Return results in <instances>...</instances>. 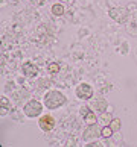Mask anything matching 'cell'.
<instances>
[{
  "instance_id": "1",
  "label": "cell",
  "mask_w": 137,
  "mask_h": 147,
  "mask_svg": "<svg viewBox=\"0 0 137 147\" xmlns=\"http://www.w3.org/2000/svg\"><path fill=\"white\" fill-rule=\"evenodd\" d=\"M65 102H67L65 96L58 90L47 91L44 94V99H43V103H44V106L47 109H58V108H61L63 105H65Z\"/></svg>"
},
{
  "instance_id": "2",
  "label": "cell",
  "mask_w": 137,
  "mask_h": 147,
  "mask_svg": "<svg viewBox=\"0 0 137 147\" xmlns=\"http://www.w3.org/2000/svg\"><path fill=\"white\" fill-rule=\"evenodd\" d=\"M46 106H43L38 100L32 99V100H27L23 106V112L26 117L29 118H37V117H41L43 114V109H44Z\"/></svg>"
},
{
  "instance_id": "14",
  "label": "cell",
  "mask_w": 137,
  "mask_h": 147,
  "mask_svg": "<svg viewBox=\"0 0 137 147\" xmlns=\"http://www.w3.org/2000/svg\"><path fill=\"white\" fill-rule=\"evenodd\" d=\"M87 147H102L104 144H101V143H97V141H93V143H90V144H85Z\"/></svg>"
},
{
  "instance_id": "5",
  "label": "cell",
  "mask_w": 137,
  "mask_h": 147,
  "mask_svg": "<svg viewBox=\"0 0 137 147\" xmlns=\"http://www.w3.org/2000/svg\"><path fill=\"white\" fill-rule=\"evenodd\" d=\"M79 115L82 117V120H84L87 124H93V123L97 121L96 112L93 111L91 106H81L79 108Z\"/></svg>"
},
{
  "instance_id": "6",
  "label": "cell",
  "mask_w": 137,
  "mask_h": 147,
  "mask_svg": "<svg viewBox=\"0 0 137 147\" xmlns=\"http://www.w3.org/2000/svg\"><path fill=\"white\" fill-rule=\"evenodd\" d=\"M97 137H101V130L97 129L96 123L89 124V126L85 127L84 134H82V140H84V141H91V140H96Z\"/></svg>"
},
{
  "instance_id": "8",
  "label": "cell",
  "mask_w": 137,
  "mask_h": 147,
  "mask_svg": "<svg viewBox=\"0 0 137 147\" xmlns=\"http://www.w3.org/2000/svg\"><path fill=\"white\" fill-rule=\"evenodd\" d=\"M21 71H23V74L26 76V78H37L38 76V67L32 62V61H27L23 64V67H21Z\"/></svg>"
},
{
  "instance_id": "11",
  "label": "cell",
  "mask_w": 137,
  "mask_h": 147,
  "mask_svg": "<svg viewBox=\"0 0 137 147\" xmlns=\"http://www.w3.org/2000/svg\"><path fill=\"white\" fill-rule=\"evenodd\" d=\"M110 127L113 129V132H119L120 127H122V123H120L119 118H113V120H110Z\"/></svg>"
},
{
  "instance_id": "13",
  "label": "cell",
  "mask_w": 137,
  "mask_h": 147,
  "mask_svg": "<svg viewBox=\"0 0 137 147\" xmlns=\"http://www.w3.org/2000/svg\"><path fill=\"white\" fill-rule=\"evenodd\" d=\"M47 71L52 73V74H57L59 71V64L58 62H50L47 65Z\"/></svg>"
},
{
  "instance_id": "3",
  "label": "cell",
  "mask_w": 137,
  "mask_h": 147,
  "mask_svg": "<svg viewBox=\"0 0 137 147\" xmlns=\"http://www.w3.org/2000/svg\"><path fill=\"white\" fill-rule=\"evenodd\" d=\"M75 94L79 100H90L93 97V88H91V85L82 82L75 88Z\"/></svg>"
},
{
  "instance_id": "4",
  "label": "cell",
  "mask_w": 137,
  "mask_h": 147,
  "mask_svg": "<svg viewBox=\"0 0 137 147\" xmlns=\"http://www.w3.org/2000/svg\"><path fill=\"white\" fill-rule=\"evenodd\" d=\"M38 127H40L43 132H50V130L55 127V118L50 115V114H44L38 118Z\"/></svg>"
},
{
  "instance_id": "12",
  "label": "cell",
  "mask_w": 137,
  "mask_h": 147,
  "mask_svg": "<svg viewBox=\"0 0 137 147\" xmlns=\"http://www.w3.org/2000/svg\"><path fill=\"white\" fill-rule=\"evenodd\" d=\"M113 134H114V132H113V129L110 127V124H108V126H104V127L101 129V137H102V138H110Z\"/></svg>"
},
{
  "instance_id": "15",
  "label": "cell",
  "mask_w": 137,
  "mask_h": 147,
  "mask_svg": "<svg viewBox=\"0 0 137 147\" xmlns=\"http://www.w3.org/2000/svg\"><path fill=\"white\" fill-rule=\"evenodd\" d=\"M44 2H46V0H32V3H34V5H38V6H41V5L44 3Z\"/></svg>"
},
{
  "instance_id": "10",
  "label": "cell",
  "mask_w": 137,
  "mask_h": 147,
  "mask_svg": "<svg viewBox=\"0 0 137 147\" xmlns=\"http://www.w3.org/2000/svg\"><path fill=\"white\" fill-rule=\"evenodd\" d=\"M64 11H65V8H64L63 3L52 5V14L55 15V17H61V15H64Z\"/></svg>"
},
{
  "instance_id": "9",
  "label": "cell",
  "mask_w": 137,
  "mask_h": 147,
  "mask_svg": "<svg viewBox=\"0 0 137 147\" xmlns=\"http://www.w3.org/2000/svg\"><path fill=\"white\" fill-rule=\"evenodd\" d=\"M11 102H9V99L6 96H2V99H0V115H6V114H9V111H11Z\"/></svg>"
},
{
  "instance_id": "7",
  "label": "cell",
  "mask_w": 137,
  "mask_h": 147,
  "mask_svg": "<svg viewBox=\"0 0 137 147\" xmlns=\"http://www.w3.org/2000/svg\"><path fill=\"white\" fill-rule=\"evenodd\" d=\"M90 106L93 108V111H95L96 114H99V115L105 114L107 109H108V103H107V100L104 99V97H97V99H95L91 102Z\"/></svg>"
}]
</instances>
